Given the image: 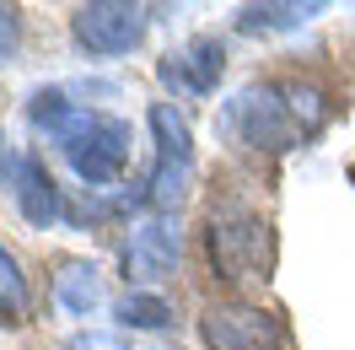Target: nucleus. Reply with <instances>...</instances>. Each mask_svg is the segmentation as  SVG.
<instances>
[{
    "label": "nucleus",
    "instance_id": "6e6552de",
    "mask_svg": "<svg viewBox=\"0 0 355 350\" xmlns=\"http://www.w3.org/2000/svg\"><path fill=\"white\" fill-rule=\"evenodd\" d=\"M162 87L178 92V97H216L226 76V44L221 38H210V33H194L189 44H178L173 54H162Z\"/></svg>",
    "mask_w": 355,
    "mask_h": 350
},
{
    "label": "nucleus",
    "instance_id": "ddd939ff",
    "mask_svg": "<svg viewBox=\"0 0 355 350\" xmlns=\"http://www.w3.org/2000/svg\"><path fill=\"white\" fill-rule=\"evenodd\" d=\"M0 318L6 324H22L27 318V281H22V264L0 248Z\"/></svg>",
    "mask_w": 355,
    "mask_h": 350
},
{
    "label": "nucleus",
    "instance_id": "39448f33",
    "mask_svg": "<svg viewBox=\"0 0 355 350\" xmlns=\"http://www.w3.org/2000/svg\"><path fill=\"white\" fill-rule=\"evenodd\" d=\"M70 38L92 60L135 54V44L146 38V6H135V0H87V6L70 11Z\"/></svg>",
    "mask_w": 355,
    "mask_h": 350
},
{
    "label": "nucleus",
    "instance_id": "9b49d317",
    "mask_svg": "<svg viewBox=\"0 0 355 350\" xmlns=\"http://www.w3.org/2000/svg\"><path fill=\"white\" fill-rule=\"evenodd\" d=\"M312 17H323L318 0H275V6H243L237 11V27L243 33H286V27H307Z\"/></svg>",
    "mask_w": 355,
    "mask_h": 350
},
{
    "label": "nucleus",
    "instance_id": "2eb2a0df",
    "mask_svg": "<svg viewBox=\"0 0 355 350\" xmlns=\"http://www.w3.org/2000/svg\"><path fill=\"white\" fill-rule=\"evenodd\" d=\"M17 49H22V17H17V6H0V65Z\"/></svg>",
    "mask_w": 355,
    "mask_h": 350
},
{
    "label": "nucleus",
    "instance_id": "423d86ee",
    "mask_svg": "<svg viewBox=\"0 0 355 350\" xmlns=\"http://www.w3.org/2000/svg\"><path fill=\"white\" fill-rule=\"evenodd\" d=\"M200 340L205 350H286V324L259 302L226 297L200 312Z\"/></svg>",
    "mask_w": 355,
    "mask_h": 350
},
{
    "label": "nucleus",
    "instance_id": "0eeeda50",
    "mask_svg": "<svg viewBox=\"0 0 355 350\" xmlns=\"http://www.w3.org/2000/svg\"><path fill=\"white\" fill-rule=\"evenodd\" d=\"M178 259H183V232H178V216H146L130 226L124 238V269H130V285L146 291L151 281L173 275Z\"/></svg>",
    "mask_w": 355,
    "mask_h": 350
},
{
    "label": "nucleus",
    "instance_id": "f8f14e48",
    "mask_svg": "<svg viewBox=\"0 0 355 350\" xmlns=\"http://www.w3.org/2000/svg\"><path fill=\"white\" fill-rule=\"evenodd\" d=\"M113 318H119L124 328H146V334H156V328L173 324V307H167V297H156V291H130V297L113 302Z\"/></svg>",
    "mask_w": 355,
    "mask_h": 350
},
{
    "label": "nucleus",
    "instance_id": "7ed1b4c3",
    "mask_svg": "<svg viewBox=\"0 0 355 350\" xmlns=\"http://www.w3.org/2000/svg\"><path fill=\"white\" fill-rule=\"evenodd\" d=\"M205 242H210V264L226 285L269 281V269H275V226L259 210H243V205L216 210L205 226Z\"/></svg>",
    "mask_w": 355,
    "mask_h": 350
},
{
    "label": "nucleus",
    "instance_id": "f3484780",
    "mask_svg": "<svg viewBox=\"0 0 355 350\" xmlns=\"http://www.w3.org/2000/svg\"><path fill=\"white\" fill-rule=\"evenodd\" d=\"M350 178H355V167H350Z\"/></svg>",
    "mask_w": 355,
    "mask_h": 350
},
{
    "label": "nucleus",
    "instance_id": "f257e3e1",
    "mask_svg": "<svg viewBox=\"0 0 355 350\" xmlns=\"http://www.w3.org/2000/svg\"><path fill=\"white\" fill-rule=\"evenodd\" d=\"M27 119L33 130L44 135L49 146H60V156L70 162V173L81 178L87 189H108L124 178L130 167V146H135V130L113 113H97V108H81L70 103L65 92H38L27 103Z\"/></svg>",
    "mask_w": 355,
    "mask_h": 350
},
{
    "label": "nucleus",
    "instance_id": "dca6fc26",
    "mask_svg": "<svg viewBox=\"0 0 355 350\" xmlns=\"http://www.w3.org/2000/svg\"><path fill=\"white\" fill-rule=\"evenodd\" d=\"M0 151H6V140H0Z\"/></svg>",
    "mask_w": 355,
    "mask_h": 350
},
{
    "label": "nucleus",
    "instance_id": "1a4fd4ad",
    "mask_svg": "<svg viewBox=\"0 0 355 350\" xmlns=\"http://www.w3.org/2000/svg\"><path fill=\"white\" fill-rule=\"evenodd\" d=\"M6 189H11V199H17L22 221H27V226H38V232H49L54 221L65 216L60 183H54V173H49L33 151H11V156H6Z\"/></svg>",
    "mask_w": 355,
    "mask_h": 350
},
{
    "label": "nucleus",
    "instance_id": "4468645a",
    "mask_svg": "<svg viewBox=\"0 0 355 350\" xmlns=\"http://www.w3.org/2000/svg\"><path fill=\"white\" fill-rule=\"evenodd\" d=\"M60 350H130V345L119 334H108V328H76V334L60 340Z\"/></svg>",
    "mask_w": 355,
    "mask_h": 350
},
{
    "label": "nucleus",
    "instance_id": "20e7f679",
    "mask_svg": "<svg viewBox=\"0 0 355 350\" xmlns=\"http://www.w3.org/2000/svg\"><path fill=\"white\" fill-rule=\"evenodd\" d=\"M146 124L156 135V162L146 173V205H151V216H173L194 183V130L173 103H151Z\"/></svg>",
    "mask_w": 355,
    "mask_h": 350
},
{
    "label": "nucleus",
    "instance_id": "f03ea898",
    "mask_svg": "<svg viewBox=\"0 0 355 350\" xmlns=\"http://www.w3.org/2000/svg\"><path fill=\"white\" fill-rule=\"evenodd\" d=\"M329 124V97L307 81H253L221 108V130L248 151H291Z\"/></svg>",
    "mask_w": 355,
    "mask_h": 350
},
{
    "label": "nucleus",
    "instance_id": "9d476101",
    "mask_svg": "<svg viewBox=\"0 0 355 350\" xmlns=\"http://www.w3.org/2000/svg\"><path fill=\"white\" fill-rule=\"evenodd\" d=\"M103 302H108V291H103V269H97V264H87V259L60 264V275H54V307H60V312L92 318Z\"/></svg>",
    "mask_w": 355,
    "mask_h": 350
}]
</instances>
